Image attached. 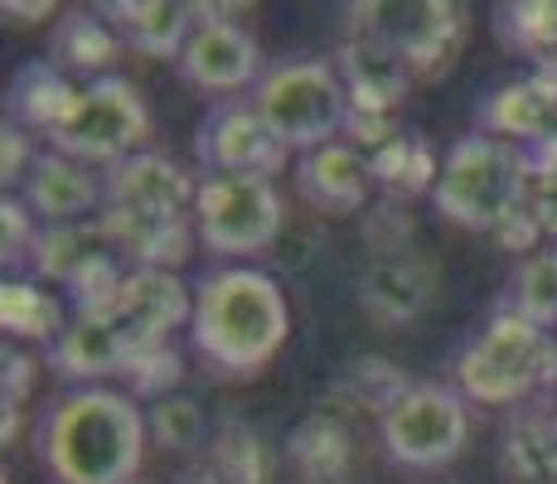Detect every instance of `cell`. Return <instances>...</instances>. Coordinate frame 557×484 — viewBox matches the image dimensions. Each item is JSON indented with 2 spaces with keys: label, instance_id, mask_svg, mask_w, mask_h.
<instances>
[{
  "label": "cell",
  "instance_id": "cell-1",
  "mask_svg": "<svg viewBox=\"0 0 557 484\" xmlns=\"http://www.w3.org/2000/svg\"><path fill=\"white\" fill-rule=\"evenodd\" d=\"M286 335H292V306L276 276L257 266H219L199 276L189 349L219 378H257L286 349Z\"/></svg>",
  "mask_w": 557,
  "mask_h": 484
},
{
  "label": "cell",
  "instance_id": "cell-2",
  "mask_svg": "<svg viewBox=\"0 0 557 484\" xmlns=\"http://www.w3.org/2000/svg\"><path fill=\"white\" fill-rule=\"evenodd\" d=\"M146 412L116 387H73L39 422V460L59 484H136L146 460Z\"/></svg>",
  "mask_w": 557,
  "mask_h": 484
},
{
  "label": "cell",
  "instance_id": "cell-3",
  "mask_svg": "<svg viewBox=\"0 0 557 484\" xmlns=\"http://www.w3.org/2000/svg\"><path fill=\"white\" fill-rule=\"evenodd\" d=\"M456 393L475 407H523L557 393V330L499 306L456 359Z\"/></svg>",
  "mask_w": 557,
  "mask_h": 484
},
{
  "label": "cell",
  "instance_id": "cell-4",
  "mask_svg": "<svg viewBox=\"0 0 557 484\" xmlns=\"http://www.w3.org/2000/svg\"><path fill=\"white\" fill-rule=\"evenodd\" d=\"M533 179V156L499 136L470 132L446 150L442 175H436L432 203L446 223L470 233H490L495 238L499 223L513 219L529 199Z\"/></svg>",
  "mask_w": 557,
  "mask_h": 484
},
{
  "label": "cell",
  "instance_id": "cell-5",
  "mask_svg": "<svg viewBox=\"0 0 557 484\" xmlns=\"http://www.w3.org/2000/svg\"><path fill=\"white\" fill-rule=\"evenodd\" d=\"M252 102L276 141L286 150H301V156L330 141H345L349 112H355L335 59H315V53L272 63L252 88Z\"/></svg>",
  "mask_w": 557,
  "mask_h": 484
},
{
  "label": "cell",
  "instance_id": "cell-6",
  "mask_svg": "<svg viewBox=\"0 0 557 484\" xmlns=\"http://www.w3.org/2000/svg\"><path fill=\"white\" fill-rule=\"evenodd\" d=\"M146 136H151V107H146L141 88L122 73L98 83H83L73 97L69 116L59 122V132L49 136V150L83 165H122V160L141 156Z\"/></svg>",
  "mask_w": 557,
  "mask_h": 484
},
{
  "label": "cell",
  "instance_id": "cell-7",
  "mask_svg": "<svg viewBox=\"0 0 557 484\" xmlns=\"http://www.w3.org/2000/svg\"><path fill=\"white\" fill-rule=\"evenodd\" d=\"M195 233L213 257L272 252L286 233V203L262 175H203L195 194Z\"/></svg>",
  "mask_w": 557,
  "mask_h": 484
},
{
  "label": "cell",
  "instance_id": "cell-8",
  "mask_svg": "<svg viewBox=\"0 0 557 484\" xmlns=\"http://www.w3.org/2000/svg\"><path fill=\"white\" fill-rule=\"evenodd\" d=\"M349 15H355V35H373L393 53H403L417 83L446 78L470 35L466 5L451 0H373V5H355Z\"/></svg>",
  "mask_w": 557,
  "mask_h": 484
},
{
  "label": "cell",
  "instance_id": "cell-9",
  "mask_svg": "<svg viewBox=\"0 0 557 484\" xmlns=\"http://www.w3.org/2000/svg\"><path fill=\"white\" fill-rule=\"evenodd\" d=\"M383 456L407 470H442L466 450L470 407L446 383H412L388 412L379 417Z\"/></svg>",
  "mask_w": 557,
  "mask_h": 484
},
{
  "label": "cell",
  "instance_id": "cell-10",
  "mask_svg": "<svg viewBox=\"0 0 557 484\" xmlns=\"http://www.w3.org/2000/svg\"><path fill=\"white\" fill-rule=\"evenodd\" d=\"M195 194L199 179L180 160L141 150L102 175V213L122 223L170 228V223H195Z\"/></svg>",
  "mask_w": 557,
  "mask_h": 484
},
{
  "label": "cell",
  "instance_id": "cell-11",
  "mask_svg": "<svg viewBox=\"0 0 557 484\" xmlns=\"http://www.w3.org/2000/svg\"><path fill=\"white\" fill-rule=\"evenodd\" d=\"M195 156L209 175H262L272 179L286 165V150L262 122L252 97H219L195 132Z\"/></svg>",
  "mask_w": 557,
  "mask_h": 484
},
{
  "label": "cell",
  "instance_id": "cell-12",
  "mask_svg": "<svg viewBox=\"0 0 557 484\" xmlns=\"http://www.w3.org/2000/svg\"><path fill=\"white\" fill-rule=\"evenodd\" d=\"M223 5H199V29L189 35L185 53H180V78L199 92L238 97L252 92L262 83V45L252 39V29H243L238 20H223Z\"/></svg>",
  "mask_w": 557,
  "mask_h": 484
},
{
  "label": "cell",
  "instance_id": "cell-13",
  "mask_svg": "<svg viewBox=\"0 0 557 484\" xmlns=\"http://www.w3.org/2000/svg\"><path fill=\"white\" fill-rule=\"evenodd\" d=\"M475 132L523 150L557 141V63H533L529 73L490 88L475 107Z\"/></svg>",
  "mask_w": 557,
  "mask_h": 484
},
{
  "label": "cell",
  "instance_id": "cell-14",
  "mask_svg": "<svg viewBox=\"0 0 557 484\" xmlns=\"http://www.w3.org/2000/svg\"><path fill=\"white\" fill-rule=\"evenodd\" d=\"M107 315L122 325V335L136 353L160 349V344H170V330H189V315H195V286L180 282V272L132 266L122 290H116V300L107 306Z\"/></svg>",
  "mask_w": 557,
  "mask_h": 484
},
{
  "label": "cell",
  "instance_id": "cell-15",
  "mask_svg": "<svg viewBox=\"0 0 557 484\" xmlns=\"http://www.w3.org/2000/svg\"><path fill=\"white\" fill-rule=\"evenodd\" d=\"M436 262L417 247L393 257H373L359 276V310L373 325H412L417 315H426L436 300Z\"/></svg>",
  "mask_w": 557,
  "mask_h": 484
},
{
  "label": "cell",
  "instance_id": "cell-16",
  "mask_svg": "<svg viewBox=\"0 0 557 484\" xmlns=\"http://www.w3.org/2000/svg\"><path fill=\"white\" fill-rule=\"evenodd\" d=\"M296 189L315 213H335V219H349V213H363L379 189L369 160L359 156L349 141H330L320 150H306L296 160Z\"/></svg>",
  "mask_w": 557,
  "mask_h": 484
},
{
  "label": "cell",
  "instance_id": "cell-17",
  "mask_svg": "<svg viewBox=\"0 0 557 484\" xmlns=\"http://www.w3.org/2000/svg\"><path fill=\"white\" fill-rule=\"evenodd\" d=\"M335 69H339V78H345L349 107L363 116H393L403 107L407 88L417 83L403 53H393L373 35H349L345 45L335 49Z\"/></svg>",
  "mask_w": 557,
  "mask_h": 484
},
{
  "label": "cell",
  "instance_id": "cell-18",
  "mask_svg": "<svg viewBox=\"0 0 557 484\" xmlns=\"http://www.w3.org/2000/svg\"><path fill=\"white\" fill-rule=\"evenodd\" d=\"M132 359H136V349L126 344L122 325H116L107 310L73 315L69 325H63V335L49 344V363L78 387H102V378L126 373Z\"/></svg>",
  "mask_w": 557,
  "mask_h": 484
},
{
  "label": "cell",
  "instance_id": "cell-19",
  "mask_svg": "<svg viewBox=\"0 0 557 484\" xmlns=\"http://www.w3.org/2000/svg\"><path fill=\"white\" fill-rule=\"evenodd\" d=\"M20 189H25L20 199L29 203V213H35L45 228L83 223L102 203V179L92 175V165L59 156V150H39L35 170H29V179Z\"/></svg>",
  "mask_w": 557,
  "mask_h": 484
},
{
  "label": "cell",
  "instance_id": "cell-20",
  "mask_svg": "<svg viewBox=\"0 0 557 484\" xmlns=\"http://www.w3.org/2000/svg\"><path fill=\"white\" fill-rule=\"evenodd\" d=\"M98 10L122 35V45L146 53V59L180 63L189 35L199 29V5H189V0H102Z\"/></svg>",
  "mask_w": 557,
  "mask_h": 484
},
{
  "label": "cell",
  "instance_id": "cell-21",
  "mask_svg": "<svg viewBox=\"0 0 557 484\" xmlns=\"http://www.w3.org/2000/svg\"><path fill=\"white\" fill-rule=\"evenodd\" d=\"M122 49H126L122 35H116L102 10L92 5V10H63V20H53L45 59L53 69L98 83V78H112V63L122 59Z\"/></svg>",
  "mask_w": 557,
  "mask_h": 484
},
{
  "label": "cell",
  "instance_id": "cell-22",
  "mask_svg": "<svg viewBox=\"0 0 557 484\" xmlns=\"http://www.w3.org/2000/svg\"><path fill=\"white\" fill-rule=\"evenodd\" d=\"M73 97H78V83L63 69H53L49 59H29L25 69L10 78L5 92V122H15L20 132H45L53 136L59 122L69 116Z\"/></svg>",
  "mask_w": 557,
  "mask_h": 484
},
{
  "label": "cell",
  "instance_id": "cell-23",
  "mask_svg": "<svg viewBox=\"0 0 557 484\" xmlns=\"http://www.w3.org/2000/svg\"><path fill=\"white\" fill-rule=\"evenodd\" d=\"M499 470L513 484H557V412L519 407L499 436Z\"/></svg>",
  "mask_w": 557,
  "mask_h": 484
},
{
  "label": "cell",
  "instance_id": "cell-24",
  "mask_svg": "<svg viewBox=\"0 0 557 484\" xmlns=\"http://www.w3.org/2000/svg\"><path fill=\"white\" fill-rule=\"evenodd\" d=\"M116 252L112 238H107L102 219H83V223H59V228H39V243L29 252V272L45 276V282L69 286L73 276L83 272L88 262Z\"/></svg>",
  "mask_w": 557,
  "mask_h": 484
},
{
  "label": "cell",
  "instance_id": "cell-25",
  "mask_svg": "<svg viewBox=\"0 0 557 484\" xmlns=\"http://www.w3.org/2000/svg\"><path fill=\"white\" fill-rule=\"evenodd\" d=\"M286 466L306 484H345L349 470V432L330 412H310L286 436Z\"/></svg>",
  "mask_w": 557,
  "mask_h": 484
},
{
  "label": "cell",
  "instance_id": "cell-26",
  "mask_svg": "<svg viewBox=\"0 0 557 484\" xmlns=\"http://www.w3.org/2000/svg\"><path fill=\"white\" fill-rule=\"evenodd\" d=\"M369 170L388 199H407V194L436 189V175H442V165H436V156H432V146H426L422 132H398L388 146L369 156Z\"/></svg>",
  "mask_w": 557,
  "mask_h": 484
},
{
  "label": "cell",
  "instance_id": "cell-27",
  "mask_svg": "<svg viewBox=\"0 0 557 484\" xmlns=\"http://www.w3.org/2000/svg\"><path fill=\"white\" fill-rule=\"evenodd\" d=\"M63 306L59 296H49L39 282H25V276H5L0 286V330L10 339H59L63 335Z\"/></svg>",
  "mask_w": 557,
  "mask_h": 484
},
{
  "label": "cell",
  "instance_id": "cell-28",
  "mask_svg": "<svg viewBox=\"0 0 557 484\" xmlns=\"http://www.w3.org/2000/svg\"><path fill=\"white\" fill-rule=\"evenodd\" d=\"M505 310L533 320V325H543V330H557V247L529 252L513 266Z\"/></svg>",
  "mask_w": 557,
  "mask_h": 484
},
{
  "label": "cell",
  "instance_id": "cell-29",
  "mask_svg": "<svg viewBox=\"0 0 557 484\" xmlns=\"http://www.w3.org/2000/svg\"><path fill=\"white\" fill-rule=\"evenodd\" d=\"M495 15L505 49L529 53L533 63H557V0H513Z\"/></svg>",
  "mask_w": 557,
  "mask_h": 484
},
{
  "label": "cell",
  "instance_id": "cell-30",
  "mask_svg": "<svg viewBox=\"0 0 557 484\" xmlns=\"http://www.w3.org/2000/svg\"><path fill=\"white\" fill-rule=\"evenodd\" d=\"M209 466L219 470L228 484H267V480H272L276 456H272V446L252 432V426L228 422L219 432V440H213V460H209Z\"/></svg>",
  "mask_w": 557,
  "mask_h": 484
},
{
  "label": "cell",
  "instance_id": "cell-31",
  "mask_svg": "<svg viewBox=\"0 0 557 484\" xmlns=\"http://www.w3.org/2000/svg\"><path fill=\"white\" fill-rule=\"evenodd\" d=\"M407 387L412 383H407L403 369H393L388 359H355V363H345V373L335 378V397L345 393L349 402H363L369 412L383 417L407 393Z\"/></svg>",
  "mask_w": 557,
  "mask_h": 484
},
{
  "label": "cell",
  "instance_id": "cell-32",
  "mask_svg": "<svg viewBox=\"0 0 557 484\" xmlns=\"http://www.w3.org/2000/svg\"><path fill=\"white\" fill-rule=\"evenodd\" d=\"M126 393L136 402H160V397H175L180 378H185V359H180L175 344H160V349H146L126 363Z\"/></svg>",
  "mask_w": 557,
  "mask_h": 484
},
{
  "label": "cell",
  "instance_id": "cell-33",
  "mask_svg": "<svg viewBox=\"0 0 557 484\" xmlns=\"http://www.w3.org/2000/svg\"><path fill=\"white\" fill-rule=\"evenodd\" d=\"M146 426H151V436L165 450H195L199 440H203V432H209L199 402H195V397H180V393L151 402V412H146Z\"/></svg>",
  "mask_w": 557,
  "mask_h": 484
},
{
  "label": "cell",
  "instance_id": "cell-34",
  "mask_svg": "<svg viewBox=\"0 0 557 484\" xmlns=\"http://www.w3.org/2000/svg\"><path fill=\"white\" fill-rule=\"evenodd\" d=\"M533 156V179H529V199L523 209L533 213L543 243H557V141L529 150Z\"/></svg>",
  "mask_w": 557,
  "mask_h": 484
},
{
  "label": "cell",
  "instance_id": "cell-35",
  "mask_svg": "<svg viewBox=\"0 0 557 484\" xmlns=\"http://www.w3.org/2000/svg\"><path fill=\"white\" fill-rule=\"evenodd\" d=\"M39 243V228H35V213H29L25 199H10L0 203V247H5V262H20V257H29Z\"/></svg>",
  "mask_w": 557,
  "mask_h": 484
},
{
  "label": "cell",
  "instance_id": "cell-36",
  "mask_svg": "<svg viewBox=\"0 0 557 484\" xmlns=\"http://www.w3.org/2000/svg\"><path fill=\"white\" fill-rule=\"evenodd\" d=\"M35 160H39V150H29V132L5 122V132H0V179L5 185H25Z\"/></svg>",
  "mask_w": 557,
  "mask_h": 484
},
{
  "label": "cell",
  "instance_id": "cell-37",
  "mask_svg": "<svg viewBox=\"0 0 557 484\" xmlns=\"http://www.w3.org/2000/svg\"><path fill=\"white\" fill-rule=\"evenodd\" d=\"M29 383H35V363H29L25 353L5 349V440L15 432V417H20V402H25Z\"/></svg>",
  "mask_w": 557,
  "mask_h": 484
},
{
  "label": "cell",
  "instance_id": "cell-38",
  "mask_svg": "<svg viewBox=\"0 0 557 484\" xmlns=\"http://www.w3.org/2000/svg\"><path fill=\"white\" fill-rule=\"evenodd\" d=\"M0 15H5V25L25 29V25H39V20H53L59 15V5H53V0H5Z\"/></svg>",
  "mask_w": 557,
  "mask_h": 484
},
{
  "label": "cell",
  "instance_id": "cell-39",
  "mask_svg": "<svg viewBox=\"0 0 557 484\" xmlns=\"http://www.w3.org/2000/svg\"><path fill=\"white\" fill-rule=\"evenodd\" d=\"M180 484H228V480H223L213 466H203V470H189V475L180 480Z\"/></svg>",
  "mask_w": 557,
  "mask_h": 484
}]
</instances>
